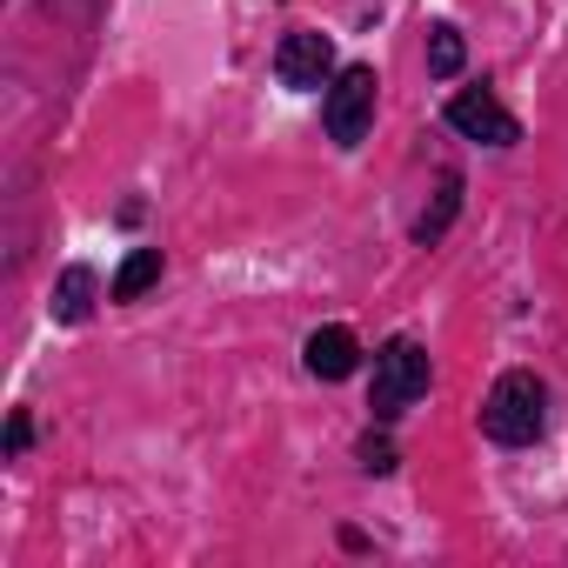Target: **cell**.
Masks as SVG:
<instances>
[{
  "instance_id": "1",
  "label": "cell",
  "mask_w": 568,
  "mask_h": 568,
  "mask_svg": "<svg viewBox=\"0 0 568 568\" xmlns=\"http://www.w3.org/2000/svg\"><path fill=\"white\" fill-rule=\"evenodd\" d=\"M541 422H548V388L528 368H508L481 402V435L501 442V448H528L541 435Z\"/></svg>"
},
{
  "instance_id": "2",
  "label": "cell",
  "mask_w": 568,
  "mask_h": 568,
  "mask_svg": "<svg viewBox=\"0 0 568 568\" xmlns=\"http://www.w3.org/2000/svg\"><path fill=\"white\" fill-rule=\"evenodd\" d=\"M422 395H428V355H422V342L395 335V342L375 355V395H368V408H375V422H395V415H408Z\"/></svg>"
},
{
  "instance_id": "3",
  "label": "cell",
  "mask_w": 568,
  "mask_h": 568,
  "mask_svg": "<svg viewBox=\"0 0 568 568\" xmlns=\"http://www.w3.org/2000/svg\"><path fill=\"white\" fill-rule=\"evenodd\" d=\"M375 68L368 61H355V68H342L335 81H328V94H322V121H328V141L335 148H362V134L375 128Z\"/></svg>"
},
{
  "instance_id": "4",
  "label": "cell",
  "mask_w": 568,
  "mask_h": 568,
  "mask_svg": "<svg viewBox=\"0 0 568 568\" xmlns=\"http://www.w3.org/2000/svg\"><path fill=\"white\" fill-rule=\"evenodd\" d=\"M274 81L281 88H295V94H315L335 81V41L315 34V28H295L288 41L274 48Z\"/></svg>"
},
{
  "instance_id": "5",
  "label": "cell",
  "mask_w": 568,
  "mask_h": 568,
  "mask_svg": "<svg viewBox=\"0 0 568 568\" xmlns=\"http://www.w3.org/2000/svg\"><path fill=\"white\" fill-rule=\"evenodd\" d=\"M448 128L468 134V141H481V148H515V141H521V121H515L488 88L455 94V101H448Z\"/></svg>"
},
{
  "instance_id": "6",
  "label": "cell",
  "mask_w": 568,
  "mask_h": 568,
  "mask_svg": "<svg viewBox=\"0 0 568 568\" xmlns=\"http://www.w3.org/2000/svg\"><path fill=\"white\" fill-rule=\"evenodd\" d=\"M302 362H308V375H315V382H348V375L362 368V342H355V328L328 322V328H315V335H308Z\"/></svg>"
},
{
  "instance_id": "7",
  "label": "cell",
  "mask_w": 568,
  "mask_h": 568,
  "mask_svg": "<svg viewBox=\"0 0 568 568\" xmlns=\"http://www.w3.org/2000/svg\"><path fill=\"white\" fill-rule=\"evenodd\" d=\"M94 315V267H61L54 281V322H88Z\"/></svg>"
},
{
  "instance_id": "8",
  "label": "cell",
  "mask_w": 568,
  "mask_h": 568,
  "mask_svg": "<svg viewBox=\"0 0 568 568\" xmlns=\"http://www.w3.org/2000/svg\"><path fill=\"white\" fill-rule=\"evenodd\" d=\"M154 281H161V247H134V254L121 261V274H114L108 295H114V302H141Z\"/></svg>"
},
{
  "instance_id": "9",
  "label": "cell",
  "mask_w": 568,
  "mask_h": 568,
  "mask_svg": "<svg viewBox=\"0 0 568 568\" xmlns=\"http://www.w3.org/2000/svg\"><path fill=\"white\" fill-rule=\"evenodd\" d=\"M455 214H462V174H442V187H435V207L415 221V241H422V247H428V241H442Z\"/></svg>"
},
{
  "instance_id": "10",
  "label": "cell",
  "mask_w": 568,
  "mask_h": 568,
  "mask_svg": "<svg viewBox=\"0 0 568 568\" xmlns=\"http://www.w3.org/2000/svg\"><path fill=\"white\" fill-rule=\"evenodd\" d=\"M462 54H468V48H462V34H455V28H435V34H428V74L455 81V74H462Z\"/></svg>"
},
{
  "instance_id": "11",
  "label": "cell",
  "mask_w": 568,
  "mask_h": 568,
  "mask_svg": "<svg viewBox=\"0 0 568 568\" xmlns=\"http://www.w3.org/2000/svg\"><path fill=\"white\" fill-rule=\"evenodd\" d=\"M395 462H402V455H395L388 435H368V442H362V468H368V475H395Z\"/></svg>"
},
{
  "instance_id": "12",
  "label": "cell",
  "mask_w": 568,
  "mask_h": 568,
  "mask_svg": "<svg viewBox=\"0 0 568 568\" xmlns=\"http://www.w3.org/2000/svg\"><path fill=\"white\" fill-rule=\"evenodd\" d=\"M28 442H34V422H28V415H14V422H8V455H21Z\"/></svg>"
}]
</instances>
